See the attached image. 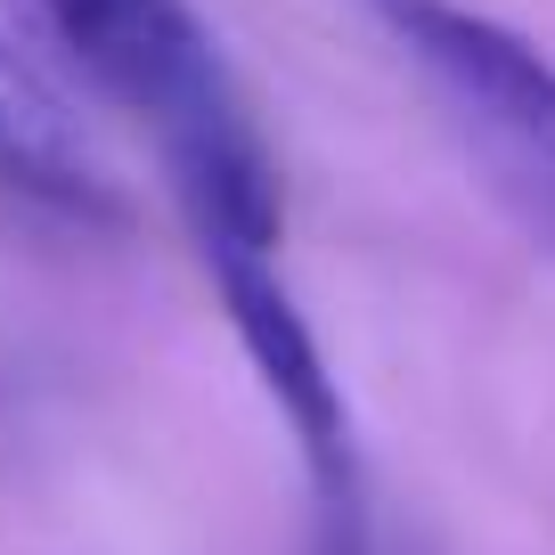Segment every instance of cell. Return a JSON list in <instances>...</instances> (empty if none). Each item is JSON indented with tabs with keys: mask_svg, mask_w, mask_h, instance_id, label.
Wrapping results in <instances>:
<instances>
[{
	"mask_svg": "<svg viewBox=\"0 0 555 555\" xmlns=\"http://www.w3.org/2000/svg\"><path fill=\"white\" fill-rule=\"evenodd\" d=\"M392 41L434 74L450 115L474 131L499 196L555 245V57H539L499 17H474L457 0H367Z\"/></svg>",
	"mask_w": 555,
	"mask_h": 555,
	"instance_id": "6da1fadb",
	"label": "cell"
},
{
	"mask_svg": "<svg viewBox=\"0 0 555 555\" xmlns=\"http://www.w3.org/2000/svg\"><path fill=\"white\" fill-rule=\"evenodd\" d=\"M25 9L106 99L156 122L164 156L254 131L189 0H25Z\"/></svg>",
	"mask_w": 555,
	"mask_h": 555,
	"instance_id": "7a4b0ae2",
	"label": "cell"
},
{
	"mask_svg": "<svg viewBox=\"0 0 555 555\" xmlns=\"http://www.w3.org/2000/svg\"><path fill=\"white\" fill-rule=\"evenodd\" d=\"M0 189L82 229H122L131 205L106 180L99 147L82 139L74 106L50 90V74L0 34Z\"/></svg>",
	"mask_w": 555,
	"mask_h": 555,
	"instance_id": "3957f363",
	"label": "cell"
}]
</instances>
